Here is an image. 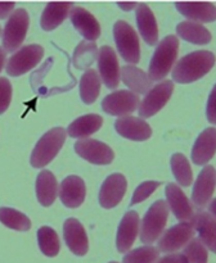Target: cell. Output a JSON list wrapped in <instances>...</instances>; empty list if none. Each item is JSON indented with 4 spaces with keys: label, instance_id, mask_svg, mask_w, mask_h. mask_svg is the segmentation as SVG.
<instances>
[{
    "label": "cell",
    "instance_id": "cell-1",
    "mask_svg": "<svg viewBox=\"0 0 216 263\" xmlns=\"http://www.w3.org/2000/svg\"><path fill=\"white\" fill-rule=\"evenodd\" d=\"M215 55L210 50H197L187 54L175 63L172 68V80L177 84H190L205 74L215 66Z\"/></svg>",
    "mask_w": 216,
    "mask_h": 263
},
{
    "label": "cell",
    "instance_id": "cell-2",
    "mask_svg": "<svg viewBox=\"0 0 216 263\" xmlns=\"http://www.w3.org/2000/svg\"><path fill=\"white\" fill-rule=\"evenodd\" d=\"M177 51L179 39L175 35H169L159 41L149 63L148 77L152 82L161 81L169 74L176 62Z\"/></svg>",
    "mask_w": 216,
    "mask_h": 263
},
{
    "label": "cell",
    "instance_id": "cell-3",
    "mask_svg": "<svg viewBox=\"0 0 216 263\" xmlns=\"http://www.w3.org/2000/svg\"><path fill=\"white\" fill-rule=\"evenodd\" d=\"M67 131L63 127H53L46 131L36 143L31 153L30 163L35 168H43L50 163L63 146Z\"/></svg>",
    "mask_w": 216,
    "mask_h": 263
},
{
    "label": "cell",
    "instance_id": "cell-4",
    "mask_svg": "<svg viewBox=\"0 0 216 263\" xmlns=\"http://www.w3.org/2000/svg\"><path fill=\"white\" fill-rule=\"evenodd\" d=\"M169 217L166 200H157L149 207L140 222V241L151 246L161 238Z\"/></svg>",
    "mask_w": 216,
    "mask_h": 263
},
{
    "label": "cell",
    "instance_id": "cell-5",
    "mask_svg": "<svg viewBox=\"0 0 216 263\" xmlns=\"http://www.w3.org/2000/svg\"><path fill=\"white\" fill-rule=\"evenodd\" d=\"M28 25H30V17L22 8L14 10L10 14L3 31V49L7 53H14L20 50V46L22 45L27 35Z\"/></svg>",
    "mask_w": 216,
    "mask_h": 263
},
{
    "label": "cell",
    "instance_id": "cell-6",
    "mask_svg": "<svg viewBox=\"0 0 216 263\" xmlns=\"http://www.w3.org/2000/svg\"><path fill=\"white\" fill-rule=\"evenodd\" d=\"M113 36L120 55L129 64H136L140 59V44L136 31L125 21H117L113 26Z\"/></svg>",
    "mask_w": 216,
    "mask_h": 263
},
{
    "label": "cell",
    "instance_id": "cell-7",
    "mask_svg": "<svg viewBox=\"0 0 216 263\" xmlns=\"http://www.w3.org/2000/svg\"><path fill=\"white\" fill-rule=\"evenodd\" d=\"M44 57L43 46L38 44L22 46L20 50L15 51L7 63V73L9 76L17 77L25 74L26 72L35 68Z\"/></svg>",
    "mask_w": 216,
    "mask_h": 263
},
{
    "label": "cell",
    "instance_id": "cell-8",
    "mask_svg": "<svg viewBox=\"0 0 216 263\" xmlns=\"http://www.w3.org/2000/svg\"><path fill=\"white\" fill-rule=\"evenodd\" d=\"M174 91V82L162 81L154 85L139 104V118H149L158 113L166 105Z\"/></svg>",
    "mask_w": 216,
    "mask_h": 263
},
{
    "label": "cell",
    "instance_id": "cell-9",
    "mask_svg": "<svg viewBox=\"0 0 216 263\" xmlns=\"http://www.w3.org/2000/svg\"><path fill=\"white\" fill-rule=\"evenodd\" d=\"M194 222H180L165 231L158 239L157 249L162 253H175L189 243L194 236Z\"/></svg>",
    "mask_w": 216,
    "mask_h": 263
},
{
    "label": "cell",
    "instance_id": "cell-10",
    "mask_svg": "<svg viewBox=\"0 0 216 263\" xmlns=\"http://www.w3.org/2000/svg\"><path fill=\"white\" fill-rule=\"evenodd\" d=\"M139 104V95L134 94L130 90H117L103 99L102 109L108 115L121 118L130 116V113H133Z\"/></svg>",
    "mask_w": 216,
    "mask_h": 263
},
{
    "label": "cell",
    "instance_id": "cell-11",
    "mask_svg": "<svg viewBox=\"0 0 216 263\" xmlns=\"http://www.w3.org/2000/svg\"><path fill=\"white\" fill-rule=\"evenodd\" d=\"M75 152L85 161L98 166L110 164L115 158L113 151L107 145L95 139H81L75 143Z\"/></svg>",
    "mask_w": 216,
    "mask_h": 263
},
{
    "label": "cell",
    "instance_id": "cell-12",
    "mask_svg": "<svg viewBox=\"0 0 216 263\" xmlns=\"http://www.w3.org/2000/svg\"><path fill=\"white\" fill-rule=\"evenodd\" d=\"M98 68H99L100 81L108 89H116L121 80V68L116 51L111 46H102L98 50Z\"/></svg>",
    "mask_w": 216,
    "mask_h": 263
},
{
    "label": "cell",
    "instance_id": "cell-13",
    "mask_svg": "<svg viewBox=\"0 0 216 263\" xmlns=\"http://www.w3.org/2000/svg\"><path fill=\"white\" fill-rule=\"evenodd\" d=\"M216 186V171L212 166H205L198 175L192 190V203L197 210L202 211L211 202Z\"/></svg>",
    "mask_w": 216,
    "mask_h": 263
},
{
    "label": "cell",
    "instance_id": "cell-14",
    "mask_svg": "<svg viewBox=\"0 0 216 263\" xmlns=\"http://www.w3.org/2000/svg\"><path fill=\"white\" fill-rule=\"evenodd\" d=\"M166 194L167 207L174 213L175 218L180 222H192L194 218V211H193L190 200L184 194L179 185L169 184L165 189Z\"/></svg>",
    "mask_w": 216,
    "mask_h": 263
},
{
    "label": "cell",
    "instance_id": "cell-15",
    "mask_svg": "<svg viewBox=\"0 0 216 263\" xmlns=\"http://www.w3.org/2000/svg\"><path fill=\"white\" fill-rule=\"evenodd\" d=\"M128 182L123 175H110L102 184L99 190V204L105 210L116 207L122 200L126 193Z\"/></svg>",
    "mask_w": 216,
    "mask_h": 263
},
{
    "label": "cell",
    "instance_id": "cell-16",
    "mask_svg": "<svg viewBox=\"0 0 216 263\" xmlns=\"http://www.w3.org/2000/svg\"><path fill=\"white\" fill-rule=\"evenodd\" d=\"M139 230H140V220H139L138 213L135 211L125 213L118 225L117 236H116V248L120 253L126 254L130 252Z\"/></svg>",
    "mask_w": 216,
    "mask_h": 263
},
{
    "label": "cell",
    "instance_id": "cell-17",
    "mask_svg": "<svg viewBox=\"0 0 216 263\" xmlns=\"http://www.w3.org/2000/svg\"><path fill=\"white\" fill-rule=\"evenodd\" d=\"M63 238L75 256L82 257L89 251V240L84 226L75 218H68L63 225Z\"/></svg>",
    "mask_w": 216,
    "mask_h": 263
},
{
    "label": "cell",
    "instance_id": "cell-18",
    "mask_svg": "<svg viewBox=\"0 0 216 263\" xmlns=\"http://www.w3.org/2000/svg\"><path fill=\"white\" fill-rule=\"evenodd\" d=\"M115 128L122 138L134 141H144L152 136V128L148 123L139 117L126 116L117 118L115 122Z\"/></svg>",
    "mask_w": 216,
    "mask_h": 263
},
{
    "label": "cell",
    "instance_id": "cell-19",
    "mask_svg": "<svg viewBox=\"0 0 216 263\" xmlns=\"http://www.w3.org/2000/svg\"><path fill=\"white\" fill-rule=\"evenodd\" d=\"M69 18L74 27L86 41L94 43L100 36V26L97 18L81 7H74L69 12Z\"/></svg>",
    "mask_w": 216,
    "mask_h": 263
},
{
    "label": "cell",
    "instance_id": "cell-20",
    "mask_svg": "<svg viewBox=\"0 0 216 263\" xmlns=\"http://www.w3.org/2000/svg\"><path fill=\"white\" fill-rule=\"evenodd\" d=\"M85 195H86V187L81 177L68 176L59 185L58 197L66 207H80L84 203Z\"/></svg>",
    "mask_w": 216,
    "mask_h": 263
},
{
    "label": "cell",
    "instance_id": "cell-21",
    "mask_svg": "<svg viewBox=\"0 0 216 263\" xmlns=\"http://www.w3.org/2000/svg\"><path fill=\"white\" fill-rule=\"evenodd\" d=\"M216 153V128L208 127L201 133L192 148V161L197 166H203L211 161Z\"/></svg>",
    "mask_w": 216,
    "mask_h": 263
},
{
    "label": "cell",
    "instance_id": "cell-22",
    "mask_svg": "<svg viewBox=\"0 0 216 263\" xmlns=\"http://www.w3.org/2000/svg\"><path fill=\"white\" fill-rule=\"evenodd\" d=\"M194 230L197 231L201 243L216 254V218L205 211L194 213Z\"/></svg>",
    "mask_w": 216,
    "mask_h": 263
},
{
    "label": "cell",
    "instance_id": "cell-23",
    "mask_svg": "<svg viewBox=\"0 0 216 263\" xmlns=\"http://www.w3.org/2000/svg\"><path fill=\"white\" fill-rule=\"evenodd\" d=\"M136 25L141 39L148 45H156L158 41V26L151 8L144 3H140L136 7Z\"/></svg>",
    "mask_w": 216,
    "mask_h": 263
},
{
    "label": "cell",
    "instance_id": "cell-24",
    "mask_svg": "<svg viewBox=\"0 0 216 263\" xmlns=\"http://www.w3.org/2000/svg\"><path fill=\"white\" fill-rule=\"evenodd\" d=\"M175 7L192 22L202 25L216 21V7L211 3H175Z\"/></svg>",
    "mask_w": 216,
    "mask_h": 263
},
{
    "label": "cell",
    "instance_id": "cell-25",
    "mask_svg": "<svg viewBox=\"0 0 216 263\" xmlns=\"http://www.w3.org/2000/svg\"><path fill=\"white\" fill-rule=\"evenodd\" d=\"M121 80L129 87V90L136 95L147 94L153 87L148 74L131 64H125L121 67Z\"/></svg>",
    "mask_w": 216,
    "mask_h": 263
},
{
    "label": "cell",
    "instance_id": "cell-26",
    "mask_svg": "<svg viewBox=\"0 0 216 263\" xmlns=\"http://www.w3.org/2000/svg\"><path fill=\"white\" fill-rule=\"evenodd\" d=\"M35 189L39 203L43 207L51 205L54 203V200L57 199V194H58L59 190L56 176L50 171H48V170H43L38 175Z\"/></svg>",
    "mask_w": 216,
    "mask_h": 263
},
{
    "label": "cell",
    "instance_id": "cell-27",
    "mask_svg": "<svg viewBox=\"0 0 216 263\" xmlns=\"http://www.w3.org/2000/svg\"><path fill=\"white\" fill-rule=\"evenodd\" d=\"M72 7V3H49L41 14V28L44 31H53L66 20Z\"/></svg>",
    "mask_w": 216,
    "mask_h": 263
},
{
    "label": "cell",
    "instance_id": "cell-28",
    "mask_svg": "<svg viewBox=\"0 0 216 263\" xmlns=\"http://www.w3.org/2000/svg\"><path fill=\"white\" fill-rule=\"evenodd\" d=\"M103 118L99 115H86L76 118L67 128V135L75 139H87L102 127Z\"/></svg>",
    "mask_w": 216,
    "mask_h": 263
},
{
    "label": "cell",
    "instance_id": "cell-29",
    "mask_svg": "<svg viewBox=\"0 0 216 263\" xmlns=\"http://www.w3.org/2000/svg\"><path fill=\"white\" fill-rule=\"evenodd\" d=\"M176 33L185 41L195 44V45H206L211 41L210 31L203 25L192 21H184L176 26Z\"/></svg>",
    "mask_w": 216,
    "mask_h": 263
},
{
    "label": "cell",
    "instance_id": "cell-30",
    "mask_svg": "<svg viewBox=\"0 0 216 263\" xmlns=\"http://www.w3.org/2000/svg\"><path fill=\"white\" fill-rule=\"evenodd\" d=\"M100 77L95 69H86L80 80V98L85 104H93L100 92Z\"/></svg>",
    "mask_w": 216,
    "mask_h": 263
},
{
    "label": "cell",
    "instance_id": "cell-31",
    "mask_svg": "<svg viewBox=\"0 0 216 263\" xmlns=\"http://www.w3.org/2000/svg\"><path fill=\"white\" fill-rule=\"evenodd\" d=\"M170 164H171L172 175L177 184L184 187L189 186L193 181V171L190 168V163L187 157L182 153L172 154Z\"/></svg>",
    "mask_w": 216,
    "mask_h": 263
},
{
    "label": "cell",
    "instance_id": "cell-32",
    "mask_svg": "<svg viewBox=\"0 0 216 263\" xmlns=\"http://www.w3.org/2000/svg\"><path fill=\"white\" fill-rule=\"evenodd\" d=\"M38 243L41 253L46 257H56L61 249V243L56 231L49 226H43L38 230Z\"/></svg>",
    "mask_w": 216,
    "mask_h": 263
},
{
    "label": "cell",
    "instance_id": "cell-33",
    "mask_svg": "<svg viewBox=\"0 0 216 263\" xmlns=\"http://www.w3.org/2000/svg\"><path fill=\"white\" fill-rule=\"evenodd\" d=\"M0 222L17 231H28L31 229L30 218L25 213L13 208H0Z\"/></svg>",
    "mask_w": 216,
    "mask_h": 263
},
{
    "label": "cell",
    "instance_id": "cell-34",
    "mask_svg": "<svg viewBox=\"0 0 216 263\" xmlns=\"http://www.w3.org/2000/svg\"><path fill=\"white\" fill-rule=\"evenodd\" d=\"M98 59V49L93 41H82L74 53V64L80 69H86L93 62Z\"/></svg>",
    "mask_w": 216,
    "mask_h": 263
},
{
    "label": "cell",
    "instance_id": "cell-35",
    "mask_svg": "<svg viewBox=\"0 0 216 263\" xmlns=\"http://www.w3.org/2000/svg\"><path fill=\"white\" fill-rule=\"evenodd\" d=\"M158 258V249L152 246H144L128 252L123 256L122 263H156Z\"/></svg>",
    "mask_w": 216,
    "mask_h": 263
},
{
    "label": "cell",
    "instance_id": "cell-36",
    "mask_svg": "<svg viewBox=\"0 0 216 263\" xmlns=\"http://www.w3.org/2000/svg\"><path fill=\"white\" fill-rule=\"evenodd\" d=\"M183 254L187 257L188 263H207V248L201 243L198 238H193L183 249Z\"/></svg>",
    "mask_w": 216,
    "mask_h": 263
},
{
    "label": "cell",
    "instance_id": "cell-37",
    "mask_svg": "<svg viewBox=\"0 0 216 263\" xmlns=\"http://www.w3.org/2000/svg\"><path fill=\"white\" fill-rule=\"evenodd\" d=\"M159 185H161V182H158V181L141 182V184L136 187L135 192H134L133 198H131L130 205L139 204V203H141V202H144L146 199H148V198L151 197V195L153 194L157 189H158Z\"/></svg>",
    "mask_w": 216,
    "mask_h": 263
},
{
    "label": "cell",
    "instance_id": "cell-38",
    "mask_svg": "<svg viewBox=\"0 0 216 263\" xmlns=\"http://www.w3.org/2000/svg\"><path fill=\"white\" fill-rule=\"evenodd\" d=\"M12 100V85L5 77H0V115L8 109Z\"/></svg>",
    "mask_w": 216,
    "mask_h": 263
},
{
    "label": "cell",
    "instance_id": "cell-39",
    "mask_svg": "<svg viewBox=\"0 0 216 263\" xmlns=\"http://www.w3.org/2000/svg\"><path fill=\"white\" fill-rule=\"evenodd\" d=\"M206 116L210 123L216 125V84L208 95L207 107H206Z\"/></svg>",
    "mask_w": 216,
    "mask_h": 263
},
{
    "label": "cell",
    "instance_id": "cell-40",
    "mask_svg": "<svg viewBox=\"0 0 216 263\" xmlns=\"http://www.w3.org/2000/svg\"><path fill=\"white\" fill-rule=\"evenodd\" d=\"M156 263H188V259L183 253H170L157 259Z\"/></svg>",
    "mask_w": 216,
    "mask_h": 263
},
{
    "label": "cell",
    "instance_id": "cell-41",
    "mask_svg": "<svg viewBox=\"0 0 216 263\" xmlns=\"http://www.w3.org/2000/svg\"><path fill=\"white\" fill-rule=\"evenodd\" d=\"M14 8V3H0V18H2V20L7 18L10 13L14 12V10H13Z\"/></svg>",
    "mask_w": 216,
    "mask_h": 263
},
{
    "label": "cell",
    "instance_id": "cell-42",
    "mask_svg": "<svg viewBox=\"0 0 216 263\" xmlns=\"http://www.w3.org/2000/svg\"><path fill=\"white\" fill-rule=\"evenodd\" d=\"M117 5L123 12H129V10H133L134 8L138 7V3H117Z\"/></svg>",
    "mask_w": 216,
    "mask_h": 263
},
{
    "label": "cell",
    "instance_id": "cell-43",
    "mask_svg": "<svg viewBox=\"0 0 216 263\" xmlns=\"http://www.w3.org/2000/svg\"><path fill=\"white\" fill-rule=\"evenodd\" d=\"M5 62H7V51L0 46V72H2L3 67L5 66Z\"/></svg>",
    "mask_w": 216,
    "mask_h": 263
},
{
    "label": "cell",
    "instance_id": "cell-44",
    "mask_svg": "<svg viewBox=\"0 0 216 263\" xmlns=\"http://www.w3.org/2000/svg\"><path fill=\"white\" fill-rule=\"evenodd\" d=\"M208 213H210V215H212L213 217L216 218V198L215 199L211 200L210 204H208Z\"/></svg>",
    "mask_w": 216,
    "mask_h": 263
},
{
    "label": "cell",
    "instance_id": "cell-45",
    "mask_svg": "<svg viewBox=\"0 0 216 263\" xmlns=\"http://www.w3.org/2000/svg\"><path fill=\"white\" fill-rule=\"evenodd\" d=\"M0 35H2V28H0Z\"/></svg>",
    "mask_w": 216,
    "mask_h": 263
},
{
    "label": "cell",
    "instance_id": "cell-46",
    "mask_svg": "<svg viewBox=\"0 0 216 263\" xmlns=\"http://www.w3.org/2000/svg\"><path fill=\"white\" fill-rule=\"evenodd\" d=\"M110 263H118V262H110Z\"/></svg>",
    "mask_w": 216,
    "mask_h": 263
}]
</instances>
